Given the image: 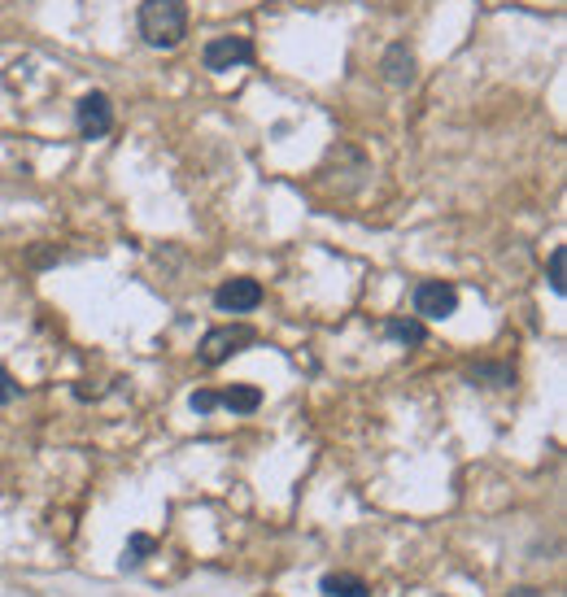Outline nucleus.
Masks as SVG:
<instances>
[{
  "instance_id": "1",
  "label": "nucleus",
  "mask_w": 567,
  "mask_h": 597,
  "mask_svg": "<svg viewBox=\"0 0 567 597\" xmlns=\"http://www.w3.org/2000/svg\"><path fill=\"white\" fill-rule=\"evenodd\" d=\"M136 27L149 49H175L188 36V5L184 0H140Z\"/></svg>"
},
{
  "instance_id": "2",
  "label": "nucleus",
  "mask_w": 567,
  "mask_h": 597,
  "mask_svg": "<svg viewBox=\"0 0 567 597\" xmlns=\"http://www.w3.org/2000/svg\"><path fill=\"white\" fill-rule=\"evenodd\" d=\"M253 341H257V336H253V328H244V323L214 328V332H205V336H201V350H197V358H201L205 367H223L227 358L244 354Z\"/></svg>"
},
{
  "instance_id": "3",
  "label": "nucleus",
  "mask_w": 567,
  "mask_h": 597,
  "mask_svg": "<svg viewBox=\"0 0 567 597\" xmlns=\"http://www.w3.org/2000/svg\"><path fill=\"white\" fill-rule=\"evenodd\" d=\"M253 62V45L244 36H214L205 49H201V66L214 71V75H227L236 66Z\"/></svg>"
},
{
  "instance_id": "4",
  "label": "nucleus",
  "mask_w": 567,
  "mask_h": 597,
  "mask_svg": "<svg viewBox=\"0 0 567 597\" xmlns=\"http://www.w3.org/2000/svg\"><path fill=\"white\" fill-rule=\"evenodd\" d=\"M75 127H79L84 140L110 136V131H114V105H110V97H105V92L79 97V105H75Z\"/></svg>"
},
{
  "instance_id": "5",
  "label": "nucleus",
  "mask_w": 567,
  "mask_h": 597,
  "mask_svg": "<svg viewBox=\"0 0 567 597\" xmlns=\"http://www.w3.org/2000/svg\"><path fill=\"white\" fill-rule=\"evenodd\" d=\"M458 310V288L445 279H424L415 288V315L424 319H450Z\"/></svg>"
},
{
  "instance_id": "6",
  "label": "nucleus",
  "mask_w": 567,
  "mask_h": 597,
  "mask_svg": "<svg viewBox=\"0 0 567 597\" xmlns=\"http://www.w3.org/2000/svg\"><path fill=\"white\" fill-rule=\"evenodd\" d=\"M214 306H218L223 315H249V310L262 306V283L249 279V275H236V279H227V283L214 292Z\"/></svg>"
},
{
  "instance_id": "7",
  "label": "nucleus",
  "mask_w": 567,
  "mask_h": 597,
  "mask_svg": "<svg viewBox=\"0 0 567 597\" xmlns=\"http://www.w3.org/2000/svg\"><path fill=\"white\" fill-rule=\"evenodd\" d=\"M380 71H385V79H389L393 88H411V84H415V53H411L406 45H389Z\"/></svg>"
},
{
  "instance_id": "8",
  "label": "nucleus",
  "mask_w": 567,
  "mask_h": 597,
  "mask_svg": "<svg viewBox=\"0 0 567 597\" xmlns=\"http://www.w3.org/2000/svg\"><path fill=\"white\" fill-rule=\"evenodd\" d=\"M218 406L231 410V415H253L262 406V393L253 384H231L227 393H218Z\"/></svg>"
},
{
  "instance_id": "9",
  "label": "nucleus",
  "mask_w": 567,
  "mask_h": 597,
  "mask_svg": "<svg viewBox=\"0 0 567 597\" xmlns=\"http://www.w3.org/2000/svg\"><path fill=\"white\" fill-rule=\"evenodd\" d=\"M324 593H328V597H371L367 580H363V575H350V571L324 575Z\"/></svg>"
},
{
  "instance_id": "10",
  "label": "nucleus",
  "mask_w": 567,
  "mask_h": 597,
  "mask_svg": "<svg viewBox=\"0 0 567 597\" xmlns=\"http://www.w3.org/2000/svg\"><path fill=\"white\" fill-rule=\"evenodd\" d=\"M385 332H389L393 341H402V345H424V341H428V328H424L419 319H389Z\"/></svg>"
},
{
  "instance_id": "11",
  "label": "nucleus",
  "mask_w": 567,
  "mask_h": 597,
  "mask_svg": "<svg viewBox=\"0 0 567 597\" xmlns=\"http://www.w3.org/2000/svg\"><path fill=\"white\" fill-rule=\"evenodd\" d=\"M471 380H484L489 389H511L515 371H511V367H497V363H476V367H471Z\"/></svg>"
},
{
  "instance_id": "12",
  "label": "nucleus",
  "mask_w": 567,
  "mask_h": 597,
  "mask_svg": "<svg viewBox=\"0 0 567 597\" xmlns=\"http://www.w3.org/2000/svg\"><path fill=\"white\" fill-rule=\"evenodd\" d=\"M153 549H158V541H153V536H144V532L127 536V545H123V567H140Z\"/></svg>"
},
{
  "instance_id": "13",
  "label": "nucleus",
  "mask_w": 567,
  "mask_h": 597,
  "mask_svg": "<svg viewBox=\"0 0 567 597\" xmlns=\"http://www.w3.org/2000/svg\"><path fill=\"white\" fill-rule=\"evenodd\" d=\"M563 262H567V249L558 244V249H550V262H545V270H550V288L563 296L567 292V279H563Z\"/></svg>"
},
{
  "instance_id": "14",
  "label": "nucleus",
  "mask_w": 567,
  "mask_h": 597,
  "mask_svg": "<svg viewBox=\"0 0 567 597\" xmlns=\"http://www.w3.org/2000/svg\"><path fill=\"white\" fill-rule=\"evenodd\" d=\"M188 406H192L197 415H210V410H218V393H210V389H197V393L188 397Z\"/></svg>"
},
{
  "instance_id": "15",
  "label": "nucleus",
  "mask_w": 567,
  "mask_h": 597,
  "mask_svg": "<svg viewBox=\"0 0 567 597\" xmlns=\"http://www.w3.org/2000/svg\"><path fill=\"white\" fill-rule=\"evenodd\" d=\"M18 393H23V389L14 384V376H10V371H0V406H5V402H14Z\"/></svg>"
},
{
  "instance_id": "16",
  "label": "nucleus",
  "mask_w": 567,
  "mask_h": 597,
  "mask_svg": "<svg viewBox=\"0 0 567 597\" xmlns=\"http://www.w3.org/2000/svg\"><path fill=\"white\" fill-rule=\"evenodd\" d=\"M53 257H58V253H49V249H40V253H32V262H36V266H49Z\"/></svg>"
},
{
  "instance_id": "17",
  "label": "nucleus",
  "mask_w": 567,
  "mask_h": 597,
  "mask_svg": "<svg viewBox=\"0 0 567 597\" xmlns=\"http://www.w3.org/2000/svg\"><path fill=\"white\" fill-rule=\"evenodd\" d=\"M519 597H532V593H528V588H519Z\"/></svg>"
}]
</instances>
